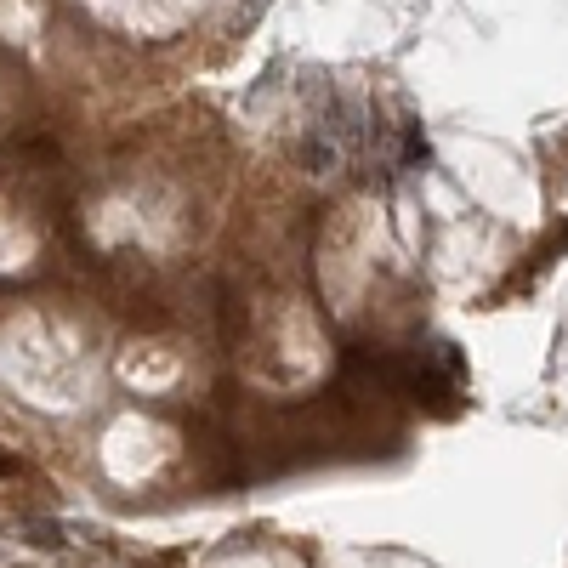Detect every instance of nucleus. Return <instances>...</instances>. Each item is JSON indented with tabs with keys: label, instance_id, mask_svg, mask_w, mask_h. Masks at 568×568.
Here are the masks:
<instances>
[{
	"label": "nucleus",
	"instance_id": "nucleus-1",
	"mask_svg": "<svg viewBox=\"0 0 568 568\" xmlns=\"http://www.w3.org/2000/svg\"><path fill=\"white\" fill-rule=\"evenodd\" d=\"M336 160H341L336 142H324V137L307 142V171H319V177H324V171H336Z\"/></svg>",
	"mask_w": 568,
	"mask_h": 568
}]
</instances>
